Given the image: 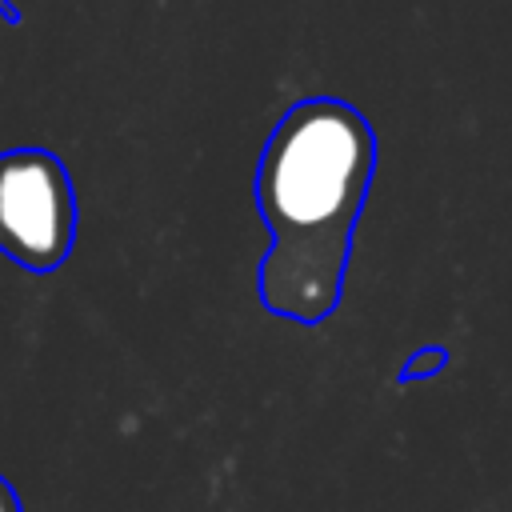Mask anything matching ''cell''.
I'll use <instances>...</instances> for the list:
<instances>
[{"label":"cell","instance_id":"6da1fadb","mask_svg":"<svg viewBox=\"0 0 512 512\" xmlns=\"http://www.w3.org/2000/svg\"><path fill=\"white\" fill-rule=\"evenodd\" d=\"M376 176V132L336 96L296 100L256 160V212L272 236L256 268L264 312L324 324L340 300L352 232Z\"/></svg>","mask_w":512,"mask_h":512},{"label":"cell","instance_id":"7a4b0ae2","mask_svg":"<svg viewBox=\"0 0 512 512\" xmlns=\"http://www.w3.org/2000/svg\"><path fill=\"white\" fill-rule=\"evenodd\" d=\"M76 244V188L48 148L0 152V252L32 276L56 272Z\"/></svg>","mask_w":512,"mask_h":512},{"label":"cell","instance_id":"3957f363","mask_svg":"<svg viewBox=\"0 0 512 512\" xmlns=\"http://www.w3.org/2000/svg\"><path fill=\"white\" fill-rule=\"evenodd\" d=\"M444 368H448V348L424 344V348H416V352L404 360V368L396 372V380H400V384H412V380H424V376H440Z\"/></svg>","mask_w":512,"mask_h":512},{"label":"cell","instance_id":"277c9868","mask_svg":"<svg viewBox=\"0 0 512 512\" xmlns=\"http://www.w3.org/2000/svg\"><path fill=\"white\" fill-rule=\"evenodd\" d=\"M0 512H24V504H20V496H16V488L0 476Z\"/></svg>","mask_w":512,"mask_h":512},{"label":"cell","instance_id":"5b68a950","mask_svg":"<svg viewBox=\"0 0 512 512\" xmlns=\"http://www.w3.org/2000/svg\"><path fill=\"white\" fill-rule=\"evenodd\" d=\"M0 20H8V24H20V8H16L12 0H0Z\"/></svg>","mask_w":512,"mask_h":512}]
</instances>
